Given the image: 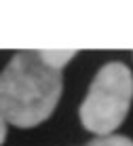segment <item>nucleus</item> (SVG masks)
I'll use <instances>...</instances> for the list:
<instances>
[{"label":"nucleus","mask_w":133,"mask_h":146,"mask_svg":"<svg viewBox=\"0 0 133 146\" xmlns=\"http://www.w3.org/2000/svg\"><path fill=\"white\" fill-rule=\"evenodd\" d=\"M64 80L40 51H19L0 72V112L15 127H36L57 106Z\"/></svg>","instance_id":"nucleus-1"},{"label":"nucleus","mask_w":133,"mask_h":146,"mask_svg":"<svg viewBox=\"0 0 133 146\" xmlns=\"http://www.w3.org/2000/svg\"><path fill=\"white\" fill-rule=\"evenodd\" d=\"M133 100V74L127 64L108 62L99 68L89 93L80 104L78 117L87 131L97 138L112 135L120 127Z\"/></svg>","instance_id":"nucleus-2"},{"label":"nucleus","mask_w":133,"mask_h":146,"mask_svg":"<svg viewBox=\"0 0 133 146\" xmlns=\"http://www.w3.org/2000/svg\"><path fill=\"white\" fill-rule=\"evenodd\" d=\"M40 55H42V59L49 64V66H53V68H57V70H64V66L76 55V51H64V49H59V51H57V49H42Z\"/></svg>","instance_id":"nucleus-3"},{"label":"nucleus","mask_w":133,"mask_h":146,"mask_svg":"<svg viewBox=\"0 0 133 146\" xmlns=\"http://www.w3.org/2000/svg\"><path fill=\"white\" fill-rule=\"evenodd\" d=\"M89 146H133V142L125 135H106V138H95L93 142H89Z\"/></svg>","instance_id":"nucleus-4"},{"label":"nucleus","mask_w":133,"mask_h":146,"mask_svg":"<svg viewBox=\"0 0 133 146\" xmlns=\"http://www.w3.org/2000/svg\"><path fill=\"white\" fill-rule=\"evenodd\" d=\"M4 138H7V119H4V114L0 112V144L4 142Z\"/></svg>","instance_id":"nucleus-5"},{"label":"nucleus","mask_w":133,"mask_h":146,"mask_svg":"<svg viewBox=\"0 0 133 146\" xmlns=\"http://www.w3.org/2000/svg\"><path fill=\"white\" fill-rule=\"evenodd\" d=\"M87 146H89V144H87Z\"/></svg>","instance_id":"nucleus-6"}]
</instances>
